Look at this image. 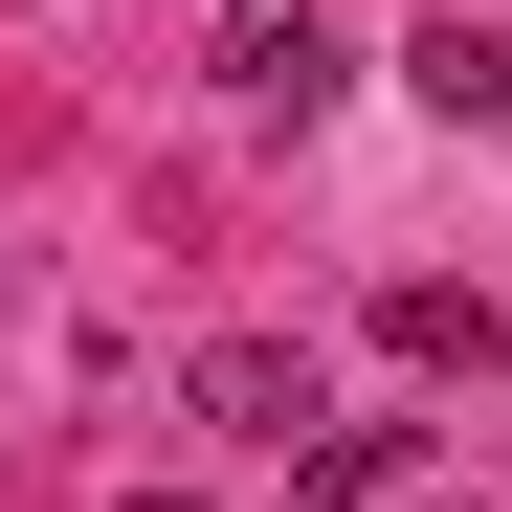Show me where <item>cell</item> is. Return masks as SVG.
<instances>
[{"label": "cell", "mask_w": 512, "mask_h": 512, "mask_svg": "<svg viewBox=\"0 0 512 512\" xmlns=\"http://www.w3.org/2000/svg\"><path fill=\"white\" fill-rule=\"evenodd\" d=\"M401 468H423V423H312V446H290V490H312V512H379Z\"/></svg>", "instance_id": "cell-4"}, {"label": "cell", "mask_w": 512, "mask_h": 512, "mask_svg": "<svg viewBox=\"0 0 512 512\" xmlns=\"http://www.w3.org/2000/svg\"><path fill=\"white\" fill-rule=\"evenodd\" d=\"M201 67H223L245 112H290V134H312L334 90H357V45H334V0H223V45H201Z\"/></svg>", "instance_id": "cell-1"}, {"label": "cell", "mask_w": 512, "mask_h": 512, "mask_svg": "<svg viewBox=\"0 0 512 512\" xmlns=\"http://www.w3.org/2000/svg\"><path fill=\"white\" fill-rule=\"evenodd\" d=\"M179 401L223 423V446H268V468H290L312 423H334V379H312V334H201V379H179Z\"/></svg>", "instance_id": "cell-2"}, {"label": "cell", "mask_w": 512, "mask_h": 512, "mask_svg": "<svg viewBox=\"0 0 512 512\" xmlns=\"http://www.w3.org/2000/svg\"><path fill=\"white\" fill-rule=\"evenodd\" d=\"M379 357H401V379H490L512 312H490V290H379Z\"/></svg>", "instance_id": "cell-3"}, {"label": "cell", "mask_w": 512, "mask_h": 512, "mask_svg": "<svg viewBox=\"0 0 512 512\" xmlns=\"http://www.w3.org/2000/svg\"><path fill=\"white\" fill-rule=\"evenodd\" d=\"M401 67H423V112H512V23H423Z\"/></svg>", "instance_id": "cell-5"}, {"label": "cell", "mask_w": 512, "mask_h": 512, "mask_svg": "<svg viewBox=\"0 0 512 512\" xmlns=\"http://www.w3.org/2000/svg\"><path fill=\"white\" fill-rule=\"evenodd\" d=\"M90 512H201V490H90Z\"/></svg>", "instance_id": "cell-6"}]
</instances>
